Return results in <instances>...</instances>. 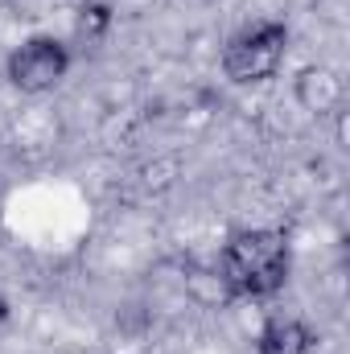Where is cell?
Instances as JSON below:
<instances>
[{
  "label": "cell",
  "instance_id": "cell-1",
  "mask_svg": "<svg viewBox=\"0 0 350 354\" xmlns=\"http://www.w3.org/2000/svg\"><path fill=\"white\" fill-rule=\"evenodd\" d=\"M288 239L284 231L272 227H248L235 231L219 256V272L231 288V297H248V301H268L288 284Z\"/></svg>",
  "mask_w": 350,
  "mask_h": 354
},
{
  "label": "cell",
  "instance_id": "cell-2",
  "mask_svg": "<svg viewBox=\"0 0 350 354\" xmlns=\"http://www.w3.org/2000/svg\"><path fill=\"white\" fill-rule=\"evenodd\" d=\"M288 54V25L284 21H260L243 33H235L223 50V75L239 87L248 83H264L280 71Z\"/></svg>",
  "mask_w": 350,
  "mask_h": 354
},
{
  "label": "cell",
  "instance_id": "cell-3",
  "mask_svg": "<svg viewBox=\"0 0 350 354\" xmlns=\"http://www.w3.org/2000/svg\"><path fill=\"white\" fill-rule=\"evenodd\" d=\"M71 71V50L58 41V37H29L25 46H17L8 54V83L21 91V95H46L54 91Z\"/></svg>",
  "mask_w": 350,
  "mask_h": 354
},
{
  "label": "cell",
  "instance_id": "cell-4",
  "mask_svg": "<svg viewBox=\"0 0 350 354\" xmlns=\"http://www.w3.org/2000/svg\"><path fill=\"white\" fill-rule=\"evenodd\" d=\"M317 342V334L301 322V317H268L256 338V351L260 354H309Z\"/></svg>",
  "mask_w": 350,
  "mask_h": 354
},
{
  "label": "cell",
  "instance_id": "cell-5",
  "mask_svg": "<svg viewBox=\"0 0 350 354\" xmlns=\"http://www.w3.org/2000/svg\"><path fill=\"white\" fill-rule=\"evenodd\" d=\"M342 95H347V87L330 66H305L297 75V103L305 111H334V107H342Z\"/></svg>",
  "mask_w": 350,
  "mask_h": 354
},
{
  "label": "cell",
  "instance_id": "cell-6",
  "mask_svg": "<svg viewBox=\"0 0 350 354\" xmlns=\"http://www.w3.org/2000/svg\"><path fill=\"white\" fill-rule=\"evenodd\" d=\"M107 25H111V8L107 4H83L79 8V21H75V29H79V37H87V41H95V37H103L107 33Z\"/></svg>",
  "mask_w": 350,
  "mask_h": 354
},
{
  "label": "cell",
  "instance_id": "cell-7",
  "mask_svg": "<svg viewBox=\"0 0 350 354\" xmlns=\"http://www.w3.org/2000/svg\"><path fill=\"white\" fill-rule=\"evenodd\" d=\"M4 317H8V301L0 297V322H4Z\"/></svg>",
  "mask_w": 350,
  "mask_h": 354
}]
</instances>
